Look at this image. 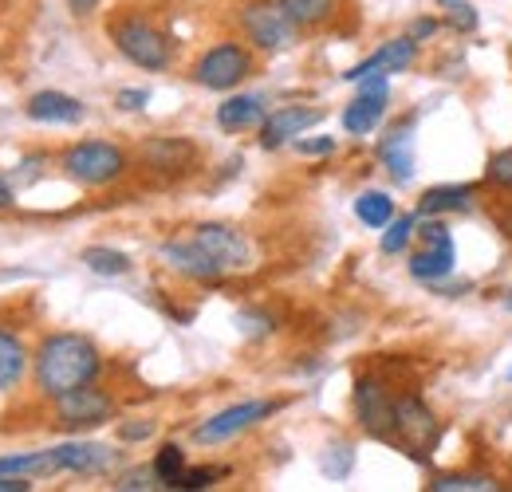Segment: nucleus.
<instances>
[{
	"instance_id": "nucleus-1",
	"label": "nucleus",
	"mask_w": 512,
	"mask_h": 492,
	"mask_svg": "<svg viewBox=\"0 0 512 492\" xmlns=\"http://www.w3.org/2000/svg\"><path fill=\"white\" fill-rule=\"evenodd\" d=\"M95 374H99V351L83 335H52L36 351V382L48 398L95 382Z\"/></svg>"
},
{
	"instance_id": "nucleus-2",
	"label": "nucleus",
	"mask_w": 512,
	"mask_h": 492,
	"mask_svg": "<svg viewBox=\"0 0 512 492\" xmlns=\"http://www.w3.org/2000/svg\"><path fill=\"white\" fill-rule=\"evenodd\" d=\"M64 170L79 185H107L127 170V154L111 142H79L64 154Z\"/></svg>"
},
{
	"instance_id": "nucleus-3",
	"label": "nucleus",
	"mask_w": 512,
	"mask_h": 492,
	"mask_svg": "<svg viewBox=\"0 0 512 492\" xmlns=\"http://www.w3.org/2000/svg\"><path fill=\"white\" fill-rule=\"evenodd\" d=\"M111 40H115V48H119L130 63H138V67H146V71H162V67L170 63V40H166L154 24H146V20H138V16L119 20V24L111 28Z\"/></svg>"
},
{
	"instance_id": "nucleus-4",
	"label": "nucleus",
	"mask_w": 512,
	"mask_h": 492,
	"mask_svg": "<svg viewBox=\"0 0 512 492\" xmlns=\"http://www.w3.org/2000/svg\"><path fill=\"white\" fill-rule=\"evenodd\" d=\"M241 24H245L249 40H253L256 48H264V52H284V48H292V44H296V32H300V24L280 8V0H276V4H268V0L249 4V8L241 12Z\"/></svg>"
},
{
	"instance_id": "nucleus-5",
	"label": "nucleus",
	"mask_w": 512,
	"mask_h": 492,
	"mask_svg": "<svg viewBox=\"0 0 512 492\" xmlns=\"http://www.w3.org/2000/svg\"><path fill=\"white\" fill-rule=\"evenodd\" d=\"M249 67H253V60H249V52L241 44H217L197 60L193 79L201 87H209V91H229L249 75Z\"/></svg>"
},
{
	"instance_id": "nucleus-6",
	"label": "nucleus",
	"mask_w": 512,
	"mask_h": 492,
	"mask_svg": "<svg viewBox=\"0 0 512 492\" xmlns=\"http://www.w3.org/2000/svg\"><path fill=\"white\" fill-rule=\"evenodd\" d=\"M394 441L402 449H410L414 457H426L438 441V418L430 414V406H422L418 398H398L394 402Z\"/></svg>"
},
{
	"instance_id": "nucleus-7",
	"label": "nucleus",
	"mask_w": 512,
	"mask_h": 492,
	"mask_svg": "<svg viewBox=\"0 0 512 492\" xmlns=\"http://www.w3.org/2000/svg\"><path fill=\"white\" fill-rule=\"evenodd\" d=\"M111 398L103 390H95L91 382L87 386H75L56 398V418L64 430H91V426H103L111 418Z\"/></svg>"
},
{
	"instance_id": "nucleus-8",
	"label": "nucleus",
	"mask_w": 512,
	"mask_h": 492,
	"mask_svg": "<svg viewBox=\"0 0 512 492\" xmlns=\"http://www.w3.org/2000/svg\"><path fill=\"white\" fill-rule=\"evenodd\" d=\"M272 410H276L272 402H241V406H229V410L213 414L209 422H201V426L193 430V441H197V445L229 441V437H237V433H245L249 426H256L260 418H268Z\"/></svg>"
},
{
	"instance_id": "nucleus-9",
	"label": "nucleus",
	"mask_w": 512,
	"mask_h": 492,
	"mask_svg": "<svg viewBox=\"0 0 512 492\" xmlns=\"http://www.w3.org/2000/svg\"><path fill=\"white\" fill-rule=\"evenodd\" d=\"M422 241H426V252H418L410 260V272L414 280H426V284H438L453 272V237H449L446 225L438 221H426L422 225Z\"/></svg>"
},
{
	"instance_id": "nucleus-10",
	"label": "nucleus",
	"mask_w": 512,
	"mask_h": 492,
	"mask_svg": "<svg viewBox=\"0 0 512 492\" xmlns=\"http://www.w3.org/2000/svg\"><path fill=\"white\" fill-rule=\"evenodd\" d=\"M193 241L205 248L225 272H229V268H249V260H253V248L245 241V233H237L233 225H217V221L197 225V229H193Z\"/></svg>"
},
{
	"instance_id": "nucleus-11",
	"label": "nucleus",
	"mask_w": 512,
	"mask_h": 492,
	"mask_svg": "<svg viewBox=\"0 0 512 492\" xmlns=\"http://www.w3.org/2000/svg\"><path fill=\"white\" fill-rule=\"evenodd\" d=\"M386 115V75H367L359 79V99L343 111L347 134H371Z\"/></svg>"
},
{
	"instance_id": "nucleus-12",
	"label": "nucleus",
	"mask_w": 512,
	"mask_h": 492,
	"mask_svg": "<svg viewBox=\"0 0 512 492\" xmlns=\"http://www.w3.org/2000/svg\"><path fill=\"white\" fill-rule=\"evenodd\" d=\"M355 414L363 430L375 437H394V398L386 394L375 378H363L355 386Z\"/></svg>"
},
{
	"instance_id": "nucleus-13",
	"label": "nucleus",
	"mask_w": 512,
	"mask_h": 492,
	"mask_svg": "<svg viewBox=\"0 0 512 492\" xmlns=\"http://www.w3.org/2000/svg\"><path fill=\"white\" fill-rule=\"evenodd\" d=\"M56 465L67 473H83V477H95V473H107L115 465V449L103 445V441H67L60 449H52Z\"/></svg>"
},
{
	"instance_id": "nucleus-14",
	"label": "nucleus",
	"mask_w": 512,
	"mask_h": 492,
	"mask_svg": "<svg viewBox=\"0 0 512 492\" xmlns=\"http://www.w3.org/2000/svg\"><path fill=\"white\" fill-rule=\"evenodd\" d=\"M320 119H323L320 107H280V111H272L264 119V126H260V146L264 150H276L288 138H300L308 126H316Z\"/></svg>"
},
{
	"instance_id": "nucleus-15",
	"label": "nucleus",
	"mask_w": 512,
	"mask_h": 492,
	"mask_svg": "<svg viewBox=\"0 0 512 492\" xmlns=\"http://www.w3.org/2000/svg\"><path fill=\"white\" fill-rule=\"evenodd\" d=\"M414 56H418V40H414V36L390 40V44H383L371 60H363L359 67H351L347 79L359 83V79H367V75H398V71H406V67L414 63Z\"/></svg>"
},
{
	"instance_id": "nucleus-16",
	"label": "nucleus",
	"mask_w": 512,
	"mask_h": 492,
	"mask_svg": "<svg viewBox=\"0 0 512 492\" xmlns=\"http://www.w3.org/2000/svg\"><path fill=\"white\" fill-rule=\"evenodd\" d=\"M162 256H166L182 276H193V280H217V276L225 272L193 237L190 241H166V245H162Z\"/></svg>"
},
{
	"instance_id": "nucleus-17",
	"label": "nucleus",
	"mask_w": 512,
	"mask_h": 492,
	"mask_svg": "<svg viewBox=\"0 0 512 492\" xmlns=\"http://www.w3.org/2000/svg\"><path fill=\"white\" fill-rule=\"evenodd\" d=\"M24 115L32 123H79L83 119V103L64 95V91H40V95L28 99Z\"/></svg>"
},
{
	"instance_id": "nucleus-18",
	"label": "nucleus",
	"mask_w": 512,
	"mask_h": 492,
	"mask_svg": "<svg viewBox=\"0 0 512 492\" xmlns=\"http://www.w3.org/2000/svg\"><path fill=\"white\" fill-rule=\"evenodd\" d=\"M386 170L394 182H410L414 178V138H410V126H394L379 146Z\"/></svg>"
},
{
	"instance_id": "nucleus-19",
	"label": "nucleus",
	"mask_w": 512,
	"mask_h": 492,
	"mask_svg": "<svg viewBox=\"0 0 512 492\" xmlns=\"http://www.w3.org/2000/svg\"><path fill=\"white\" fill-rule=\"evenodd\" d=\"M142 158H146L154 170H190L197 150H193L186 138H154V142L142 150Z\"/></svg>"
},
{
	"instance_id": "nucleus-20",
	"label": "nucleus",
	"mask_w": 512,
	"mask_h": 492,
	"mask_svg": "<svg viewBox=\"0 0 512 492\" xmlns=\"http://www.w3.org/2000/svg\"><path fill=\"white\" fill-rule=\"evenodd\" d=\"M264 119V103L256 99V95H233V99H225L221 107H217V126L221 130H229V134H237V130H249Z\"/></svg>"
},
{
	"instance_id": "nucleus-21",
	"label": "nucleus",
	"mask_w": 512,
	"mask_h": 492,
	"mask_svg": "<svg viewBox=\"0 0 512 492\" xmlns=\"http://www.w3.org/2000/svg\"><path fill=\"white\" fill-rule=\"evenodd\" d=\"M469 201H473V185H434V189L422 193L418 213H426V217H434V213H461V209H469Z\"/></svg>"
},
{
	"instance_id": "nucleus-22",
	"label": "nucleus",
	"mask_w": 512,
	"mask_h": 492,
	"mask_svg": "<svg viewBox=\"0 0 512 492\" xmlns=\"http://www.w3.org/2000/svg\"><path fill=\"white\" fill-rule=\"evenodd\" d=\"M24 367H28L24 343H20L12 331H0V390L16 386V382L24 378Z\"/></svg>"
},
{
	"instance_id": "nucleus-23",
	"label": "nucleus",
	"mask_w": 512,
	"mask_h": 492,
	"mask_svg": "<svg viewBox=\"0 0 512 492\" xmlns=\"http://www.w3.org/2000/svg\"><path fill=\"white\" fill-rule=\"evenodd\" d=\"M56 457L52 453H16V457H0V477H44L56 473Z\"/></svg>"
},
{
	"instance_id": "nucleus-24",
	"label": "nucleus",
	"mask_w": 512,
	"mask_h": 492,
	"mask_svg": "<svg viewBox=\"0 0 512 492\" xmlns=\"http://www.w3.org/2000/svg\"><path fill=\"white\" fill-rule=\"evenodd\" d=\"M355 217L363 221V225H371V229H386L390 221H394V201L379 193V189H371V193H359V201H355Z\"/></svg>"
},
{
	"instance_id": "nucleus-25",
	"label": "nucleus",
	"mask_w": 512,
	"mask_h": 492,
	"mask_svg": "<svg viewBox=\"0 0 512 492\" xmlns=\"http://www.w3.org/2000/svg\"><path fill=\"white\" fill-rule=\"evenodd\" d=\"M83 264L95 272V276H127L130 272V256L119 248H83Z\"/></svg>"
},
{
	"instance_id": "nucleus-26",
	"label": "nucleus",
	"mask_w": 512,
	"mask_h": 492,
	"mask_svg": "<svg viewBox=\"0 0 512 492\" xmlns=\"http://www.w3.org/2000/svg\"><path fill=\"white\" fill-rule=\"evenodd\" d=\"M280 8L300 24V28H316L335 12V0H280Z\"/></svg>"
},
{
	"instance_id": "nucleus-27",
	"label": "nucleus",
	"mask_w": 512,
	"mask_h": 492,
	"mask_svg": "<svg viewBox=\"0 0 512 492\" xmlns=\"http://www.w3.org/2000/svg\"><path fill=\"white\" fill-rule=\"evenodd\" d=\"M154 473L162 477V485L174 489V481L186 473V457H182V449H178V445H162L158 457H154Z\"/></svg>"
},
{
	"instance_id": "nucleus-28",
	"label": "nucleus",
	"mask_w": 512,
	"mask_h": 492,
	"mask_svg": "<svg viewBox=\"0 0 512 492\" xmlns=\"http://www.w3.org/2000/svg\"><path fill=\"white\" fill-rule=\"evenodd\" d=\"M430 489L434 492H493L497 485H493L489 477H438Z\"/></svg>"
},
{
	"instance_id": "nucleus-29",
	"label": "nucleus",
	"mask_w": 512,
	"mask_h": 492,
	"mask_svg": "<svg viewBox=\"0 0 512 492\" xmlns=\"http://www.w3.org/2000/svg\"><path fill=\"white\" fill-rule=\"evenodd\" d=\"M410 233H414V217H398V221H390L383 233V252H402V248L410 245Z\"/></svg>"
},
{
	"instance_id": "nucleus-30",
	"label": "nucleus",
	"mask_w": 512,
	"mask_h": 492,
	"mask_svg": "<svg viewBox=\"0 0 512 492\" xmlns=\"http://www.w3.org/2000/svg\"><path fill=\"white\" fill-rule=\"evenodd\" d=\"M162 485V477L154 473V465L150 469H134V473H127V477H119V485L115 489L119 492H146V489H158Z\"/></svg>"
},
{
	"instance_id": "nucleus-31",
	"label": "nucleus",
	"mask_w": 512,
	"mask_h": 492,
	"mask_svg": "<svg viewBox=\"0 0 512 492\" xmlns=\"http://www.w3.org/2000/svg\"><path fill=\"white\" fill-rule=\"evenodd\" d=\"M351 449L347 445H335V449H327V457H323V473L327 477H347L351 473Z\"/></svg>"
},
{
	"instance_id": "nucleus-32",
	"label": "nucleus",
	"mask_w": 512,
	"mask_h": 492,
	"mask_svg": "<svg viewBox=\"0 0 512 492\" xmlns=\"http://www.w3.org/2000/svg\"><path fill=\"white\" fill-rule=\"evenodd\" d=\"M489 182L501 185V189H512V150L493 154V162H489Z\"/></svg>"
},
{
	"instance_id": "nucleus-33",
	"label": "nucleus",
	"mask_w": 512,
	"mask_h": 492,
	"mask_svg": "<svg viewBox=\"0 0 512 492\" xmlns=\"http://www.w3.org/2000/svg\"><path fill=\"white\" fill-rule=\"evenodd\" d=\"M221 477V469H190V473H182L178 481H174V489H205V485H213Z\"/></svg>"
},
{
	"instance_id": "nucleus-34",
	"label": "nucleus",
	"mask_w": 512,
	"mask_h": 492,
	"mask_svg": "<svg viewBox=\"0 0 512 492\" xmlns=\"http://www.w3.org/2000/svg\"><path fill=\"white\" fill-rule=\"evenodd\" d=\"M449 24H453L457 32H469V28L477 24V12H473L469 4H457V8H449Z\"/></svg>"
},
{
	"instance_id": "nucleus-35",
	"label": "nucleus",
	"mask_w": 512,
	"mask_h": 492,
	"mask_svg": "<svg viewBox=\"0 0 512 492\" xmlns=\"http://www.w3.org/2000/svg\"><path fill=\"white\" fill-rule=\"evenodd\" d=\"M115 103H119L123 111H142V107L150 103V91H119Z\"/></svg>"
},
{
	"instance_id": "nucleus-36",
	"label": "nucleus",
	"mask_w": 512,
	"mask_h": 492,
	"mask_svg": "<svg viewBox=\"0 0 512 492\" xmlns=\"http://www.w3.org/2000/svg\"><path fill=\"white\" fill-rule=\"evenodd\" d=\"M296 150L300 154H331L335 150V138H300Z\"/></svg>"
},
{
	"instance_id": "nucleus-37",
	"label": "nucleus",
	"mask_w": 512,
	"mask_h": 492,
	"mask_svg": "<svg viewBox=\"0 0 512 492\" xmlns=\"http://www.w3.org/2000/svg\"><path fill=\"white\" fill-rule=\"evenodd\" d=\"M150 433H154V422H127V426H119L123 441H146Z\"/></svg>"
},
{
	"instance_id": "nucleus-38",
	"label": "nucleus",
	"mask_w": 512,
	"mask_h": 492,
	"mask_svg": "<svg viewBox=\"0 0 512 492\" xmlns=\"http://www.w3.org/2000/svg\"><path fill=\"white\" fill-rule=\"evenodd\" d=\"M28 477H0V492H28Z\"/></svg>"
},
{
	"instance_id": "nucleus-39",
	"label": "nucleus",
	"mask_w": 512,
	"mask_h": 492,
	"mask_svg": "<svg viewBox=\"0 0 512 492\" xmlns=\"http://www.w3.org/2000/svg\"><path fill=\"white\" fill-rule=\"evenodd\" d=\"M67 8H71L75 16H87V12H95V8H99V0H67Z\"/></svg>"
},
{
	"instance_id": "nucleus-40",
	"label": "nucleus",
	"mask_w": 512,
	"mask_h": 492,
	"mask_svg": "<svg viewBox=\"0 0 512 492\" xmlns=\"http://www.w3.org/2000/svg\"><path fill=\"white\" fill-rule=\"evenodd\" d=\"M438 32V20H418L414 24V40H422V36H434Z\"/></svg>"
},
{
	"instance_id": "nucleus-41",
	"label": "nucleus",
	"mask_w": 512,
	"mask_h": 492,
	"mask_svg": "<svg viewBox=\"0 0 512 492\" xmlns=\"http://www.w3.org/2000/svg\"><path fill=\"white\" fill-rule=\"evenodd\" d=\"M12 205V185L0 178V209H8Z\"/></svg>"
},
{
	"instance_id": "nucleus-42",
	"label": "nucleus",
	"mask_w": 512,
	"mask_h": 492,
	"mask_svg": "<svg viewBox=\"0 0 512 492\" xmlns=\"http://www.w3.org/2000/svg\"><path fill=\"white\" fill-rule=\"evenodd\" d=\"M442 8H457V4H465V0H438Z\"/></svg>"
},
{
	"instance_id": "nucleus-43",
	"label": "nucleus",
	"mask_w": 512,
	"mask_h": 492,
	"mask_svg": "<svg viewBox=\"0 0 512 492\" xmlns=\"http://www.w3.org/2000/svg\"><path fill=\"white\" fill-rule=\"evenodd\" d=\"M509 308H512V296H509Z\"/></svg>"
}]
</instances>
